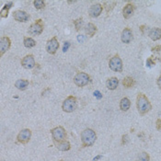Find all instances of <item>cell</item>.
I'll return each mask as SVG.
<instances>
[{
	"label": "cell",
	"instance_id": "cell-2",
	"mask_svg": "<svg viewBox=\"0 0 161 161\" xmlns=\"http://www.w3.org/2000/svg\"><path fill=\"white\" fill-rule=\"evenodd\" d=\"M82 148H89L92 147L97 140V134L94 130L90 128H87L81 132L80 134Z\"/></svg>",
	"mask_w": 161,
	"mask_h": 161
},
{
	"label": "cell",
	"instance_id": "cell-33",
	"mask_svg": "<svg viewBox=\"0 0 161 161\" xmlns=\"http://www.w3.org/2000/svg\"><path fill=\"white\" fill-rule=\"evenodd\" d=\"M69 46H70V42H69V41H66L65 44H64V47H63V52H64V53H66L67 50H68Z\"/></svg>",
	"mask_w": 161,
	"mask_h": 161
},
{
	"label": "cell",
	"instance_id": "cell-10",
	"mask_svg": "<svg viewBox=\"0 0 161 161\" xmlns=\"http://www.w3.org/2000/svg\"><path fill=\"white\" fill-rule=\"evenodd\" d=\"M11 46V40L8 36H3L0 39V56L2 57L5 53H7Z\"/></svg>",
	"mask_w": 161,
	"mask_h": 161
},
{
	"label": "cell",
	"instance_id": "cell-12",
	"mask_svg": "<svg viewBox=\"0 0 161 161\" xmlns=\"http://www.w3.org/2000/svg\"><path fill=\"white\" fill-rule=\"evenodd\" d=\"M13 18L18 22H27L30 19V15L23 10H16L13 12Z\"/></svg>",
	"mask_w": 161,
	"mask_h": 161
},
{
	"label": "cell",
	"instance_id": "cell-27",
	"mask_svg": "<svg viewBox=\"0 0 161 161\" xmlns=\"http://www.w3.org/2000/svg\"><path fill=\"white\" fill-rule=\"evenodd\" d=\"M33 5L36 9H42L45 7V2L43 0H35L33 1Z\"/></svg>",
	"mask_w": 161,
	"mask_h": 161
},
{
	"label": "cell",
	"instance_id": "cell-3",
	"mask_svg": "<svg viewBox=\"0 0 161 161\" xmlns=\"http://www.w3.org/2000/svg\"><path fill=\"white\" fill-rule=\"evenodd\" d=\"M78 108V99L75 96H68L62 104V109L65 112L71 113Z\"/></svg>",
	"mask_w": 161,
	"mask_h": 161
},
{
	"label": "cell",
	"instance_id": "cell-30",
	"mask_svg": "<svg viewBox=\"0 0 161 161\" xmlns=\"http://www.w3.org/2000/svg\"><path fill=\"white\" fill-rule=\"evenodd\" d=\"M147 66H148V67H155V62L152 60V57H149V58H148V60H147Z\"/></svg>",
	"mask_w": 161,
	"mask_h": 161
},
{
	"label": "cell",
	"instance_id": "cell-24",
	"mask_svg": "<svg viewBox=\"0 0 161 161\" xmlns=\"http://www.w3.org/2000/svg\"><path fill=\"white\" fill-rule=\"evenodd\" d=\"M23 43L26 48H33L36 45V41L33 40L31 37H24Z\"/></svg>",
	"mask_w": 161,
	"mask_h": 161
},
{
	"label": "cell",
	"instance_id": "cell-34",
	"mask_svg": "<svg viewBox=\"0 0 161 161\" xmlns=\"http://www.w3.org/2000/svg\"><path fill=\"white\" fill-rule=\"evenodd\" d=\"M94 95H95V97H97L98 99H100V98H102V95H101V93H100L99 91H95Z\"/></svg>",
	"mask_w": 161,
	"mask_h": 161
},
{
	"label": "cell",
	"instance_id": "cell-31",
	"mask_svg": "<svg viewBox=\"0 0 161 161\" xmlns=\"http://www.w3.org/2000/svg\"><path fill=\"white\" fill-rule=\"evenodd\" d=\"M151 51H152L153 53H159L161 51V45H157V46L153 47V48L151 49Z\"/></svg>",
	"mask_w": 161,
	"mask_h": 161
},
{
	"label": "cell",
	"instance_id": "cell-11",
	"mask_svg": "<svg viewBox=\"0 0 161 161\" xmlns=\"http://www.w3.org/2000/svg\"><path fill=\"white\" fill-rule=\"evenodd\" d=\"M21 66L26 69H32L36 66L34 56L32 54H28L21 59Z\"/></svg>",
	"mask_w": 161,
	"mask_h": 161
},
{
	"label": "cell",
	"instance_id": "cell-18",
	"mask_svg": "<svg viewBox=\"0 0 161 161\" xmlns=\"http://www.w3.org/2000/svg\"><path fill=\"white\" fill-rule=\"evenodd\" d=\"M118 85H119V79L117 78H114V77L109 78L107 82H106V86H107V88L110 90L116 89L117 87H118Z\"/></svg>",
	"mask_w": 161,
	"mask_h": 161
},
{
	"label": "cell",
	"instance_id": "cell-13",
	"mask_svg": "<svg viewBox=\"0 0 161 161\" xmlns=\"http://www.w3.org/2000/svg\"><path fill=\"white\" fill-rule=\"evenodd\" d=\"M102 9H103L102 5L99 4V3H96V4L91 5V7L89 8V13L90 15V17H92V18H97V17H99V16L101 14Z\"/></svg>",
	"mask_w": 161,
	"mask_h": 161
},
{
	"label": "cell",
	"instance_id": "cell-19",
	"mask_svg": "<svg viewBox=\"0 0 161 161\" xmlns=\"http://www.w3.org/2000/svg\"><path fill=\"white\" fill-rule=\"evenodd\" d=\"M131 107V101L128 98H122L120 101V109L122 111H127Z\"/></svg>",
	"mask_w": 161,
	"mask_h": 161
},
{
	"label": "cell",
	"instance_id": "cell-38",
	"mask_svg": "<svg viewBox=\"0 0 161 161\" xmlns=\"http://www.w3.org/2000/svg\"><path fill=\"white\" fill-rule=\"evenodd\" d=\"M101 157H102V156H101V155H99V156H98L97 158H94V161L97 160V159H99V158H100Z\"/></svg>",
	"mask_w": 161,
	"mask_h": 161
},
{
	"label": "cell",
	"instance_id": "cell-6",
	"mask_svg": "<svg viewBox=\"0 0 161 161\" xmlns=\"http://www.w3.org/2000/svg\"><path fill=\"white\" fill-rule=\"evenodd\" d=\"M89 80H90L89 76L85 72H78L74 78V83L79 88L87 86L89 83Z\"/></svg>",
	"mask_w": 161,
	"mask_h": 161
},
{
	"label": "cell",
	"instance_id": "cell-14",
	"mask_svg": "<svg viewBox=\"0 0 161 161\" xmlns=\"http://www.w3.org/2000/svg\"><path fill=\"white\" fill-rule=\"evenodd\" d=\"M121 39L122 42L124 43H130L133 40V32L132 30L129 28H124V30L121 31Z\"/></svg>",
	"mask_w": 161,
	"mask_h": 161
},
{
	"label": "cell",
	"instance_id": "cell-20",
	"mask_svg": "<svg viewBox=\"0 0 161 161\" xmlns=\"http://www.w3.org/2000/svg\"><path fill=\"white\" fill-rule=\"evenodd\" d=\"M97 30H98V29H97V27L95 26L93 23H89V24L87 25L86 29H85L86 34L89 35V37H93L95 34H96Z\"/></svg>",
	"mask_w": 161,
	"mask_h": 161
},
{
	"label": "cell",
	"instance_id": "cell-35",
	"mask_svg": "<svg viewBox=\"0 0 161 161\" xmlns=\"http://www.w3.org/2000/svg\"><path fill=\"white\" fill-rule=\"evenodd\" d=\"M157 84H158V88L161 89V76L158 78V80H157Z\"/></svg>",
	"mask_w": 161,
	"mask_h": 161
},
{
	"label": "cell",
	"instance_id": "cell-17",
	"mask_svg": "<svg viewBox=\"0 0 161 161\" xmlns=\"http://www.w3.org/2000/svg\"><path fill=\"white\" fill-rule=\"evenodd\" d=\"M149 38L152 40L156 41L161 39V29L159 28H153L149 31Z\"/></svg>",
	"mask_w": 161,
	"mask_h": 161
},
{
	"label": "cell",
	"instance_id": "cell-29",
	"mask_svg": "<svg viewBox=\"0 0 161 161\" xmlns=\"http://www.w3.org/2000/svg\"><path fill=\"white\" fill-rule=\"evenodd\" d=\"M128 142H129L128 134H123V135L121 136V145H122V146H125Z\"/></svg>",
	"mask_w": 161,
	"mask_h": 161
},
{
	"label": "cell",
	"instance_id": "cell-15",
	"mask_svg": "<svg viewBox=\"0 0 161 161\" xmlns=\"http://www.w3.org/2000/svg\"><path fill=\"white\" fill-rule=\"evenodd\" d=\"M134 7L133 4L128 3L127 5H125V7L122 8V16L124 19H130L132 17V15L134 14Z\"/></svg>",
	"mask_w": 161,
	"mask_h": 161
},
{
	"label": "cell",
	"instance_id": "cell-5",
	"mask_svg": "<svg viewBox=\"0 0 161 161\" xmlns=\"http://www.w3.org/2000/svg\"><path fill=\"white\" fill-rule=\"evenodd\" d=\"M43 21L42 19H37L35 20L30 27H29V30H28V33L30 35V36H39L40 34L42 33L43 31Z\"/></svg>",
	"mask_w": 161,
	"mask_h": 161
},
{
	"label": "cell",
	"instance_id": "cell-39",
	"mask_svg": "<svg viewBox=\"0 0 161 161\" xmlns=\"http://www.w3.org/2000/svg\"><path fill=\"white\" fill-rule=\"evenodd\" d=\"M61 161H62V160H61Z\"/></svg>",
	"mask_w": 161,
	"mask_h": 161
},
{
	"label": "cell",
	"instance_id": "cell-26",
	"mask_svg": "<svg viewBox=\"0 0 161 161\" xmlns=\"http://www.w3.org/2000/svg\"><path fill=\"white\" fill-rule=\"evenodd\" d=\"M150 160V156L149 154L147 152H142L140 153L137 158H136V160L135 161H149Z\"/></svg>",
	"mask_w": 161,
	"mask_h": 161
},
{
	"label": "cell",
	"instance_id": "cell-7",
	"mask_svg": "<svg viewBox=\"0 0 161 161\" xmlns=\"http://www.w3.org/2000/svg\"><path fill=\"white\" fill-rule=\"evenodd\" d=\"M31 134L32 133H31L30 129H28V128L22 129L17 135V141L21 145H26L30 141Z\"/></svg>",
	"mask_w": 161,
	"mask_h": 161
},
{
	"label": "cell",
	"instance_id": "cell-4",
	"mask_svg": "<svg viewBox=\"0 0 161 161\" xmlns=\"http://www.w3.org/2000/svg\"><path fill=\"white\" fill-rule=\"evenodd\" d=\"M51 134L54 143L61 142L64 140H67V133L66 129L63 126H56L51 130Z\"/></svg>",
	"mask_w": 161,
	"mask_h": 161
},
{
	"label": "cell",
	"instance_id": "cell-9",
	"mask_svg": "<svg viewBox=\"0 0 161 161\" xmlns=\"http://www.w3.org/2000/svg\"><path fill=\"white\" fill-rule=\"evenodd\" d=\"M59 49V41L56 37H53L52 39L47 40L46 43V51L49 54H55Z\"/></svg>",
	"mask_w": 161,
	"mask_h": 161
},
{
	"label": "cell",
	"instance_id": "cell-32",
	"mask_svg": "<svg viewBox=\"0 0 161 161\" xmlns=\"http://www.w3.org/2000/svg\"><path fill=\"white\" fill-rule=\"evenodd\" d=\"M156 128L158 131H161V118L158 119L156 121Z\"/></svg>",
	"mask_w": 161,
	"mask_h": 161
},
{
	"label": "cell",
	"instance_id": "cell-25",
	"mask_svg": "<svg viewBox=\"0 0 161 161\" xmlns=\"http://www.w3.org/2000/svg\"><path fill=\"white\" fill-rule=\"evenodd\" d=\"M116 2L115 1H106L105 3H104V8H105V9H106V11H107L108 13L110 12V11H111L113 8H114V7L116 6Z\"/></svg>",
	"mask_w": 161,
	"mask_h": 161
},
{
	"label": "cell",
	"instance_id": "cell-8",
	"mask_svg": "<svg viewBox=\"0 0 161 161\" xmlns=\"http://www.w3.org/2000/svg\"><path fill=\"white\" fill-rule=\"evenodd\" d=\"M109 67L114 72L121 73L122 71V61H121V59L118 54H116V55H114L113 57L110 58V60L109 62Z\"/></svg>",
	"mask_w": 161,
	"mask_h": 161
},
{
	"label": "cell",
	"instance_id": "cell-36",
	"mask_svg": "<svg viewBox=\"0 0 161 161\" xmlns=\"http://www.w3.org/2000/svg\"><path fill=\"white\" fill-rule=\"evenodd\" d=\"M147 28L146 25H142V26H140V30H141V31H142V33L143 34H145V29Z\"/></svg>",
	"mask_w": 161,
	"mask_h": 161
},
{
	"label": "cell",
	"instance_id": "cell-28",
	"mask_svg": "<svg viewBox=\"0 0 161 161\" xmlns=\"http://www.w3.org/2000/svg\"><path fill=\"white\" fill-rule=\"evenodd\" d=\"M73 23H74V25H75L76 30L79 31L81 29H82V26H83V19H82V18H79V19L74 20Z\"/></svg>",
	"mask_w": 161,
	"mask_h": 161
},
{
	"label": "cell",
	"instance_id": "cell-22",
	"mask_svg": "<svg viewBox=\"0 0 161 161\" xmlns=\"http://www.w3.org/2000/svg\"><path fill=\"white\" fill-rule=\"evenodd\" d=\"M13 2L11 1V2H8V3H7L5 6H4V8L1 9V18H8V11H9V9L12 8V6H13Z\"/></svg>",
	"mask_w": 161,
	"mask_h": 161
},
{
	"label": "cell",
	"instance_id": "cell-21",
	"mask_svg": "<svg viewBox=\"0 0 161 161\" xmlns=\"http://www.w3.org/2000/svg\"><path fill=\"white\" fill-rule=\"evenodd\" d=\"M29 80L27 79H19L15 83V87L19 90H25L29 86Z\"/></svg>",
	"mask_w": 161,
	"mask_h": 161
},
{
	"label": "cell",
	"instance_id": "cell-23",
	"mask_svg": "<svg viewBox=\"0 0 161 161\" xmlns=\"http://www.w3.org/2000/svg\"><path fill=\"white\" fill-rule=\"evenodd\" d=\"M134 84H135V81H134V78H131V77H126V78H124L123 80H122V85H123V87L126 88V89H130V88L134 87Z\"/></svg>",
	"mask_w": 161,
	"mask_h": 161
},
{
	"label": "cell",
	"instance_id": "cell-1",
	"mask_svg": "<svg viewBox=\"0 0 161 161\" xmlns=\"http://www.w3.org/2000/svg\"><path fill=\"white\" fill-rule=\"evenodd\" d=\"M136 107L140 115L144 116L152 110V105L148 97L143 93H138L136 98Z\"/></svg>",
	"mask_w": 161,
	"mask_h": 161
},
{
	"label": "cell",
	"instance_id": "cell-16",
	"mask_svg": "<svg viewBox=\"0 0 161 161\" xmlns=\"http://www.w3.org/2000/svg\"><path fill=\"white\" fill-rule=\"evenodd\" d=\"M55 148H57L58 150L60 151H63V152H66V151H69L71 149V144L69 141L67 140H64V141H61V142H57V143H54Z\"/></svg>",
	"mask_w": 161,
	"mask_h": 161
},
{
	"label": "cell",
	"instance_id": "cell-37",
	"mask_svg": "<svg viewBox=\"0 0 161 161\" xmlns=\"http://www.w3.org/2000/svg\"><path fill=\"white\" fill-rule=\"evenodd\" d=\"M144 136H145V134H144L143 132H142L141 134H138V137L142 138V140H144V139H145V137H144Z\"/></svg>",
	"mask_w": 161,
	"mask_h": 161
}]
</instances>
